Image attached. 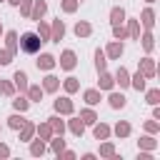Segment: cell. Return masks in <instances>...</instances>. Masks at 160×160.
I'll list each match as a JSON object with an SVG mask.
<instances>
[{"instance_id":"cell-16","label":"cell","mask_w":160,"mask_h":160,"mask_svg":"<svg viewBox=\"0 0 160 160\" xmlns=\"http://www.w3.org/2000/svg\"><path fill=\"white\" fill-rule=\"evenodd\" d=\"M115 88V80H112V75L108 72V70H102V72H98V90H112Z\"/></svg>"},{"instance_id":"cell-41","label":"cell","mask_w":160,"mask_h":160,"mask_svg":"<svg viewBox=\"0 0 160 160\" xmlns=\"http://www.w3.org/2000/svg\"><path fill=\"white\" fill-rule=\"evenodd\" d=\"M112 38H115V40H125V38H128V30H125L122 22H120V25H112Z\"/></svg>"},{"instance_id":"cell-6","label":"cell","mask_w":160,"mask_h":160,"mask_svg":"<svg viewBox=\"0 0 160 160\" xmlns=\"http://www.w3.org/2000/svg\"><path fill=\"white\" fill-rule=\"evenodd\" d=\"M35 65H38V70L50 72V70L58 65V58H55V55H50V52H40V55H38V60H35Z\"/></svg>"},{"instance_id":"cell-35","label":"cell","mask_w":160,"mask_h":160,"mask_svg":"<svg viewBox=\"0 0 160 160\" xmlns=\"http://www.w3.org/2000/svg\"><path fill=\"white\" fill-rule=\"evenodd\" d=\"M95 70L98 72H102V70H108V58H105V50H95Z\"/></svg>"},{"instance_id":"cell-3","label":"cell","mask_w":160,"mask_h":160,"mask_svg":"<svg viewBox=\"0 0 160 160\" xmlns=\"http://www.w3.org/2000/svg\"><path fill=\"white\" fill-rule=\"evenodd\" d=\"M138 70L145 75V80H152L155 75H158V68H155V60L150 58V55H145V58H140L138 60Z\"/></svg>"},{"instance_id":"cell-46","label":"cell","mask_w":160,"mask_h":160,"mask_svg":"<svg viewBox=\"0 0 160 160\" xmlns=\"http://www.w3.org/2000/svg\"><path fill=\"white\" fill-rule=\"evenodd\" d=\"M0 158H10V148L5 142H0Z\"/></svg>"},{"instance_id":"cell-39","label":"cell","mask_w":160,"mask_h":160,"mask_svg":"<svg viewBox=\"0 0 160 160\" xmlns=\"http://www.w3.org/2000/svg\"><path fill=\"white\" fill-rule=\"evenodd\" d=\"M112 155H115V145H112L110 138H108V140L100 142V158H112Z\"/></svg>"},{"instance_id":"cell-47","label":"cell","mask_w":160,"mask_h":160,"mask_svg":"<svg viewBox=\"0 0 160 160\" xmlns=\"http://www.w3.org/2000/svg\"><path fill=\"white\" fill-rule=\"evenodd\" d=\"M152 120L160 122V108H158V105H152Z\"/></svg>"},{"instance_id":"cell-31","label":"cell","mask_w":160,"mask_h":160,"mask_svg":"<svg viewBox=\"0 0 160 160\" xmlns=\"http://www.w3.org/2000/svg\"><path fill=\"white\" fill-rule=\"evenodd\" d=\"M35 135H38L40 140H45V142H48V140L52 138V128L48 125V120H45V122H38V125H35Z\"/></svg>"},{"instance_id":"cell-18","label":"cell","mask_w":160,"mask_h":160,"mask_svg":"<svg viewBox=\"0 0 160 160\" xmlns=\"http://www.w3.org/2000/svg\"><path fill=\"white\" fill-rule=\"evenodd\" d=\"M48 125L52 128V135H65V130H68V125H65V120H60V115H58V112L48 118Z\"/></svg>"},{"instance_id":"cell-24","label":"cell","mask_w":160,"mask_h":160,"mask_svg":"<svg viewBox=\"0 0 160 160\" xmlns=\"http://www.w3.org/2000/svg\"><path fill=\"white\" fill-rule=\"evenodd\" d=\"M112 132L122 140V138H130V132H132V125L128 122V120H118L115 122V128H112Z\"/></svg>"},{"instance_id":"cell-40","label":"cell","mask_w":160,"mask_h":160,"mask_svg":"<svg viewBox=\"0 0 160 160\" xmlns=\"http://www.w3.org/2000/svg\"><path fill=\"white\" fill-rule=\"evenodd\" d=\"M38 35H40L42 42H50V25L42 22V20H38Z\"/></svg>"},{"instance_id":"cell-29","label":"cell","mask_w":160,"mask_h":160,"mask_svg":"<svg viewBox=\"0 0 160 160\" xmlns=\"http://www.w3.org/2000/svg\"><path fill=\"white\" fill-rule=\"evenodd\" d=\"M130 88H135L138 92H142V90L148 88V80H145V75H142L140 70H138L135 75H130Z\"/></svg>"},{"instance_id":"cell-20","label":"cell","mask_w":160,"mask_h":160,"mask_svg":"<svg viewBox=\"0 0 160 160\" xmlns=\"http://www.w3.org/2000/svg\"><path fill=\"white\" fill-rule=\"evenodd\" d=\"M138 42H140V45H142V50L150 55V52L155 50V35H152V30H145V35H140V38H138Z\"/></svg>"},{"instance_id":"cell-13","label":"cell","mask_w":160,"mask_h":160,"mask_svg":"<svg viewBox=\"0 0 160 160\" xmlns=\"http://www.w3.org/2000/svg\"><path fill=\"white\" fill-rule=\"evenodd\" d=\"M138 150H150V152H155V150H158V138L150 135V132H145V135L138 140Z\"/></svg>"},{"instance_id":"cell-51","label":"cell","mask_w":160,"mask_h":160,"mask_svg":"<svg viewBox=\"0 0 160 160\" xmlns=\"http://www.w3.org/2000/svg\"><path fill=\"white\" fill-rule=\"evenodd\" d=\"M0 2H5V0H0Z\"/></svg>"},{"instance_id":"cell-42","label":"cell","mask_w":160,"mask_h":160,"mask_svg":"<svg viewBox=\"0 0 160 160\" xmlns=\"http://www.w3.org/2000/svg\"><path fill=\"white\" fill-rule=\"evenodd\" d=\"M145 132L158 135V132H160V122H158V120H145Z\"/></svg>"},{"instance_id":"cell-8","label":"cell","mask_w":160,"mask_h":160,"mask_svg":"<svg viewBox=\"0 0 160 160\" xmlns=\"http://www.w3.org/2000/svg\"><path fill=\"white\" fill-rule=\"evenodd\" d=\"M112 80H115V85H120V90H125V88H130V70H128L125 65H120V68L115 70V75H112Z\"/></svg>"},{"instance_id":"cell-10","label":"cell","mask_w":160,"mask_h":160,"mask_svg":"<svg viewBox=\"0 0 160 160\" xmlns=\"http://www.w3.org/2000/svg\"><path fill=\"white\" fill-rule=\"evenodd\" d=\"M108 105H110L112 110H122V108L128 105V98H125L122 92H115V90H110V95H108Z\"/></svg>"},{"instance_id":"cell-30","label":"cell","mask_w":160,"mask_h":160,"mask_svg":"<svg viewBox=\"0 0 160 160\" xmlns=\"http://www.w3.org/2000/svg\"><path fill=\"white\" fill-rule=\"evenodd\" d=\"M30 105H32V102L28 100V95H18V98L12 100V110H15V112H28Z\"/></svg>"},{"instance_id":"cell-15","label":"cell","mask_w":160,"mask_h":160,"mask_svg":"<svg viewBox=\"0 0 160 160\" xmlns=\"http://www.w3.org/2000/svg\"><path fill=\"white\" fill-rule=\"evenodd\" d=\"M12 85H15V90L25 92L28 85H30V82H28V72H25V70H15V72H12Z\"/></svg>"},{"instance_id":"cell-11","label":"cell","mask_w":160,"mask_h":160,"mask_svg":"<svg viewBox=\"0 0 160 160\" xmlns=\"http://www.w3.org/2000/svg\"><path fill=\"white\" fill-rule=\"evenodd\" d=\"M85 128H88V125H85V122L78 118V115H75V118L70 115V120H68V130H70L75 138H82V135H85Z\"/></svg>"},{"instance_id":"cell-33","label":"cell","mask_w":160,"mask_h":160,"mask_svg":"<svg viewBox=\"0 0 160 160\" xmlns=\"http://www.w3.org/2000/svg\"><path fill=\"white\" fill-rule=\"evenodd\" d=\"M78 118H80V120H82L85 125H92V122H98V112H95V110H92L90 105H88V108H82Z\"/></svg>"},{"instance_id":"cell-32","label":"cell","mask_w":160,"mask_h":160,"mask_svg":"<svg viewBox=\"0 0 160 160\" xmlns=\"http://www.w3.org/2000/svg\"><path fill=\"white\" fill-rule=\"evenodd\" d=\"M125 8H120V5H115L112 10H110V25H120V22H125Z\"/></svg>"},{"instance_id":"cell-21","label":"cell","mask_w":160,"mask_h":160,"mask_svg":"<svg viewBox=\"0 0 160 160\" xmlns=\"http://www.w3.org/2000/svg\"><path fill=\"white\" fill-rule=\"evenodd\" d=\"M58 88H60V78L52 75V72H48V75L42 78V90H45V92H58Z\"/></svg>"},{"instance_id":"cell-34","label":"cell","mask_w":160,"mask_h":160,"mask_svg":"<svg viewBox=\"0 0 160 160\" xmlns=\"http://www.w3.org/2000/svg\"><path fill=\"white\" fill-rule=\"evenodd\" d=\"M22 125H25V112H12L8 118V128L10 130H20Z\"/></svg>"},{"instance_id":"cell-23","label":"cell","mask_w":160,"mask_h":160,"mask_svg":"<svg viewBox=\"0 0 160 160\" xmlns=\"http://www.w3.org/2000/svg\"><path fill=\"white\" fill-rule=\"evenodd\" d=\"M72 32H75L78 38H90V35H92V25H90L88 20H78L75 28H72Z\"/></svg>"},{"instance_id":"cell-44","label":"cell","mask_w":160,"mask_h":160,"mask_svg":"<svg viewBox=\"0 0 160 160\" xmlns=\"http://www.w3.org/2000/svg\"><path fill=\"white\" fill-rule=\"evenodd\" d=\"M12 58H15V55H12L10 50H5V48L0 50V65H10V62H12Z\"/></svg>"},{"instance_id":"cell-1","label":"cell","mask_w":160,"mask_h":160,"mask_svg":"<svg viewBox=\"0 0 160 160\" xmlns=\"http://www.w3.org/2000/svg\"><path fill=\"white\" fill-rule=\"evenodd\" d=\"M40 45H42V40H40L38 32H22V35L18 38V48H20L22 52H28V55L40 52Z\"/></svg>"},{"instance_id":"cell-26","label":"cell","mask_w":160,"mask_h":160,"mask_svg":"<svg viewBox=\"0 0 160 160\" xmlns=\"http://www.w3.org/2000/svg\"><path fill=\"white\" fill-rule=\"evenodd\" d=\"M2 35H5V50H10L15 55L18 52V32L15 30H5Z\"/></svg>"},{"instance_id":"cell-27","label":"cell","mask_w":160,"mask_h":160,"mask_svg":"<svg viewBox=\"0 0 160 160\" xmlns=\"http://www.w3.org/2000/svg\"><path fill=\"white\" fill-rule=\"evenodd\" d=\"M62 90H65V95H72V92H78V90H80V80H78L75 75H68V78L62 80Z\"/></svg>"},{"instance_id":"cell-4","label":"cell","mask_w":160,"mask_h":160,"mask_svg":"<svg viewBox=\"0 0 160 160\" xmlns=\"http://www.w3.org/2000/svg\"><path fill=\"white\" fill-rule=\"evenodd\" d=\"M52 108H55V112H58V115H72V112H75V105H72L70 95L55 98V100H52Z\"/></svg>"},{"instance_id":"cell-22","label":"cell","mask_w":160,"mask_h":160,"mask_svg":"<svg viewBox=\"0 0 160 160\" xmlns=\"http://www.w3.org/2000/svg\"><path fill=\"white\" fill-rule=\"evenodd\" d=\"M48 152V145H45V140H40V138H32L30 140V155L32 158H42Z\"/></svg>"},{"instance_id":"cell-28","label":"cell","mask_w":160,"mask_h":160,"mask_svg":"<svg viewBox=\"0 0 160 160\" xmlns=\"http://www.w3.org/2000/svg\"><path fill=\"white\" fill-rule=\"evenodd\" d=\"M25 95H28V100H30V102H40V100H42V95H45V90H42V85H28Z\"/></svg>"},{"instance_id":"cell-9","label":"cell","mask_w":160,"mask_h":160,"mask_svg":"<svg viewBox=\"0 0 160 160\" xmlns=\"http://www.w3.org/2000/svg\"><path fill=\"white\" fill-rule=\"evenodd\" d=\"M65 38V22L58 18V20H52V25H50V42H60Z\"/></svg>"},{"instance_id":"cell-49","label":"cell","mask_w":160,"mask_h":160,"mask_svg":"<svg viewBox=\"0 0 160 160\" xmlns=\"http://www.w3.org/2000/svg\"><path fill=\"white\" fill-rule=\"evenodd\" d=\"M145 2H148V5H152V2H155V0H145Z\"/></svg>"},{"instance_id":"cell-7","label":"cell","mask_w":160,"mask_h":160,"mask_svg":"<svg viewBox=\"0 0 160 160\" xmlns=\"http://www.w3.org/2000/svg\"><path fill=\"white\" fill-rule=\"evenodd\" d=\"M90 128H92V138H95V140H108V138L112 135V128H110L108 122H100V120H98V122H92Z\"/></svg>"},{"instance_id":"cell-37","label":"cell","mask_w":160,"mask_h":160,"mask_svg":"<svg viewBox=\"0 0 160 160\" xmlns=\"http://www.w3.org/2000/svg\"><path fill=\"white\" fill-rule=\"evenodd\" d=\"M78 8H80V0H60V10L65 15H72Z\"/></svg>"},{"instance_id":"cell-43","label":"cell","mask_w":160,"mask_h":160,"mask_svg":"<svg viewBox=\"0 0 160 160\" xmlns=\"http://www.w3.org/2000/svg\"><path fill=\"white\" fill-rule=\"evenodd\" d=\"M20 15L22 18H30V10H32V0H20Z\"/></svg>"},{"instance_id":"cell-38","label":"cell","mask_w":160,"mask_h":160,"mask_svg":"<svg viewBox=\"0 0 160 160\" xmlns=\"http://www.w3.org/2000/svg\"><path fill=\"white\" fill-rule=\"evenodd\" d=\"M0 95L15 98V85H12V80H2V78H0Z\"/></svg>"},{"instance_id":"cell-5","label":"cell","mask_w":160,"mask_h":160,"mask_svg":"<svg viewBox=\"0 0 160 160\" xmlns=\"http://www.w3.org/2000/svg\"><path fill=\"white\" fill-rule=\"evenodd\" d=\"M122 52H125L122 40H112V42H108V48H105V58H108V60H120Z\"/></svg>"},{"instance_id":"cell-12","label":"cell","mask_w":160,"mask_h":160,"mask_svg":"<svg viewBox=\"0 0 160 160\" xmlns=\"http://www.w3.org/2000/svg\"><path fill=\"white\" fill-rule=\"evenodd\" d=\"M32 138H35V122L25 120V125L18 130V140H20V142H30Z\"/></svg>"},{"instance_id":"cell-50","label":"cell","mask_w":160,"mask_h":160,"mask_svg":"<svg viewBox=\"0 0 160 160\" xmlns=\"http://www.w3.org/2000/svg\"><path fill=\"white\" fill-rule=\"evenodd\" d=\"M2 32H5V30H2V22H0V35H2Z\"/></svg>"},{"instance_id":"cell-45","label":"cell","mask_w":160,"mask_h":160,"mask_svg":"<svg viewBox=\"0 0 160 160\" xmlns=\"http://www.w3.org/2000/svg\"><path fill=\"white\" fill-rule=\"evenodd\" d=\"M58 158H65V160H72V158H75V152H72V150H68V148H65V150H62V152H58Z\"/></svg>"},{"instance_id":"cell-52","label":"cell","mask_w":160,"mask_h":160,"mask_svg":"<svg viewBox=\"0 0 160 160\" xmlns=\"http://www.w3.org/2000/svg\"><path fill=\"white\" fill-rule=\"evenodd\" d=\"M0 132H2V128H0Z\"/></svg>"},{"instance_id":"cell-36","label":"cell","mask_w":160,"mask_h":160,"mask_svg":"<svg viewBox=\"0 0 160 160\" xmlns=\"http://www.w3.org/2000/svg\"><path fill=\"white\" fill-rule=\"evenodd\" d=\"M142 92H145V102H148V105H158V102H160V90H158V88H150V90L145 88Z\"/></svg>"},{"instance_id":"cell-25","label":"cell","mask_w":160,"mask_h":160,"mask_svg":"<svg viewBox=\"0 0 160 160\" xmlns=\"http://www.w3.org/2000/svg\"><path fill=\"white\" fill-rule=\"evenodd\" d=\"M125 22H128V28H125V30H128V38H130V40H138V38H140V20H138V18H130V20L125 18Z\"/></svg>"},{"instance_id":"cell-14","label":"cell","mask_w":160,"mask_h":160,"mask_svg":"<svg viewBox=\"0 0 160 160\" xmlns=\"http://www.w3.org/2000/svg\"><path fill=\"white\" fill-rule=\"evenodd\" d=\"M138 20H140V25H142L145 30H152V28H155V10H152V8H145Z\"/></svg>"},{"instance_id":"cell-2","label":"cell","mask_w":160,"mask_h":160,"mask_svg":"<svg viewBox=\"0 0 160 160\" xmlns=\"http://www.w3.org/2000/svg\"><path fill=\"white\" fill-rule=\"evenodd\" d=\"M58 65H60V70H75L78 68V55H75V50H70V48H65L62 52H60V60H58Z\"/></svg>"},{"instance_id":"cell-17","label":"cell","mask_w":160,"mask_h":160,"mask_svg":"<svg viewBox=\"0 0 160 160\" xmlns=\"http://www.w3.org/2000/svg\"><path fill=\"white\" fill-rule=\"evenodd\" d=\"M82 100H85V105L95 108V105L102 100V95H100V90H98V88H88V90H82Z\"/></svg>"},{"instance_id":"cell-19","label":"cell","mask_w":160,"mask_h":160,"mask_svg":"<svg viewBox=\"0 0 160 160\" xmlns=\"http://www.w3.org/2000/svg\"><path fill=\"white\" fill-rule=\"evenodd\" d=\"M48 12V2L45 0H32V10H30V20H42V15Z\"/></svg>"},{"instance_id":"cell-48","label":"cell","mask_w":160,"mask_h":160,"mask_svg":"<svg viewBox=\"0 0 160 160\" xmlns=\"http://www.w3.org/2000/svg\"><path fill=\"white\" fill-rule=\"evenodd\" d=\"M5 2H8V5H12V8H18V5H20V0H5Z\"/></svg>"}]
</instances>
